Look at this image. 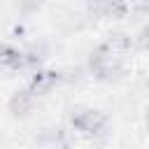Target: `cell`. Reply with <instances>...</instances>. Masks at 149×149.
Returning <instances> with one entry per match:
<instances>
[{
	"label": "cell",
	"mask_w": 149,
	"mask_h": 149,
	"mask_svg": "<svg viewBox=\"0 0 149 149\" xmlns=\"http://www.w3.org/2000/svg\"><path fill=\"white\" fill-rule=\"evenodd\" d=\"M58 79H61V74H56V72H37L35 77H33V81H30V91L33 93H49L56 84H58Z\"/></svg>",
	"instance_id": "cell-3"
},
{
	"label": "cell",
	"mask_w": 149,
	"mask_h": 149,
	"mask_svg": "<svg viewBox=\"0 0 149 149\" xmlns=\"http://www.w3.org/2000/svg\"><path fill=\"white\" fill-rule=\"evenodd\" d=\"M123 14H126V2H123V0H109V2H107L105 16L116 19V16H123Z\"/></svg>",
	"instance_id": "cell-5"
},
{
	"label": "cell",
	"mask_w": 149,
	"mask_h": 149,
	"mask_svg": "<svg viewBox=\"0 0 149 149\" xmlns=\"http://www.w3.org/2000/svg\"><path fill=\"white\" fill-rule=\"evenodd\" d=\"M0 68H9V70L23 68V54L9 44H0Z\"/></svg>",
	"instance_id": "cell-4"
},
{
	"label": "cell",
	"mask_w": 149,
	"mask_h": 149,
	"mask_svg": "<svg viewBox=\"0 0 149 149\" xmlns=\"http://www.w3.org/2000/svg\"><path fill=\"white\" fill-rule=\"evenodd\" d=\"M72 126L79 128L81 133L95 135V133H100L105 128V116L98 109H77L72 114Z\"/></svg>",
	"instance_id": "cell-1"
},
{
	"label": "cell",
	"mask_w": 149,
	"mask_h": 149,
	"mask_svg": "<svg viewBox=\"0 0 149 149\" xmlns=\"http://www.w3.org/2000/svg\"><path fill=\"white\" fill-rule=\"evenodd\" d=\"M137 2H142V0H137Z\"/></svg>",
	"instance_id": "cell-10"
},
{
	"label": "cell",
	"mask_w": 149,
	"mask_h": 149,
	"mask_svg": "<svg viewBox=\"0 0 149 149\" xmlns=\"http://www.w3.org/2000/svg\"><path fill=\"white\" fill-rule=\"evenodd\" d=\"M33 102H35V93L28 88V91H19V93H14V98L9 100V109H12V114H16V116H26L30 109H33Z\"/></svg>",
	"instance_id": "cell-2"
},
{
	"label": "cell",
	"mask_w": 149,
	"mask_h": 149,
	"mask_svg": "<svg viewBox=\"0 0 149 149\" xmlns=\"http://www.w3.org/2000/svg\"><path fill=\"white\" fill-rule=\"evenodd\" d=\"M142 44H144V47H149V28L142 33Z\"/></svg>",
	"instance_id": "cell-8"
},
{
	"label": "cell",
	"mask_w": 149,
	"mask_h": 149,
	"mask_svg": "<svg viewBox=\"0 0 149 149\" xmlns=\"http://www.w3.org/2000/svg\"><path fill=\"white\" fill-rule=\"evenodd\" d=\"M147 123H149V107H147Z\"/></svg>",
	"instance_id": "cell-9"
},
{
	"label": "cell",
	"mask_w": 149,
	"mask_h": 149,
	"mask_svg": "<svg viewBox=\"0 0 149 149\" xmlns=\"http://www.w3.org/2000/svg\"><path fill=\"white\" fill-rule=\"evenodd\" d=\"M40 5H42V0H19V9H21L23 14H33V12H37Z\"/></svg>",
	"instance_id": "cell-7"
},
{
	"label": "cell",
	"mask_w": 149,
	"mask_h": 149,
	"mask_svg": "<svg viewBox=\"0 0 149 149\" xmlns=\"http://www.w3.org/2000/svg\"><path fill=\"white\" fill-rule=\"evenodd\" d=\"M109 0H86V7L91 14H98V16H105V7H107Z\"/></svg>",
	"instance_id": "cell-6"
}]
</instances>
